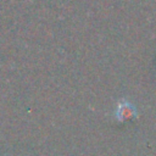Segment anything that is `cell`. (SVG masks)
Segmentation results:
<instances>
[{
  "mask_svg": "<svg viewBox=\"0 0 156 156\" xmlns=\"http://www.w3.org/2000/svg\"><path fill=\"white\" fill-rule=\"evenodd\" d=\"M136 116H138V111L130 101H128L126 99L119 100L117 110H116V119L118 122L129 121V119L135 118Z\"/></svg>",
  "mask_w": 156,
  "mask_h": 156,
  "instance_id": "6da1fadb",
  "label": "cell"
}]
</instances>
